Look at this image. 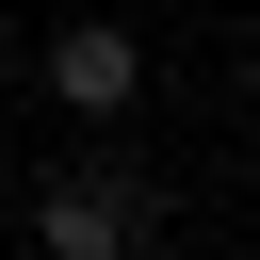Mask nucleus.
<instances>
[{"label":"nucleus","instance_id":"nucleus-1","mask_svg":"<svg viewBox=\"0 0 260 260\" xmlns=\"http://www.w3.org/2000/svg\"><path fill=\"white\" fill-rule=\"evenodd\" d=\"M146 244H162V179L130 146H81L32 179V260H146Z\"/></svg>","mask_w":260,"mask_h":260},{"label":"nucleus","instance_id":"nucleus-2","mask_svg":"<svg viewBox=\"0 0 260 260\" xmlns=\"http://www.w3.org/2000/svg\"><path fill=\"white\" fill-rule=\"evenodd\" d=\"M130 81H146V49H130L114 16H65V32H49V98H65L81 130H114V114H130Z\"/></svg>","mask_w":260,"mask_h":260},{"label":"nucleus","instance_id":"nucleus-3","mask_svg":"<svg viewBox=\"0 0 260 260\" xmlns=\"http://www.w3.org/2000/svg\"><path fill=\"white\" fill-rule=\"evenodd\" d=\"M244 81H260V49H244Z\"/></svg>","mask_w":260,"mask_h":260},{"label":"nucleus","instance_id":"nucleus-4","mask_svg":"<svg viewBox=\"0 0 260 260\" xmlns=\"http://www.w3.org/2000/svg\"><path fill=\"white\" fill-rule=\"evenodd\" d=\"M0 179H16V162H0Z\"/></svg>","mask_w":260,"mask_h":260}]
</instances>
